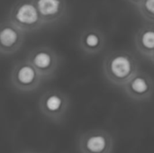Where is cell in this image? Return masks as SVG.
Instances as JSON below:
<instances>
[{"mask_svg": "<svg viewBox=\"0 0 154 153\" xmlns=\"http://www.w3.org/2000/svg\"><path fill=\"white\" fill-rule=\"evenodd\" d=\"M139 71L136 58L127 50L109 53L103 62V72L107 81L116 87H124Z\"/></svg>", "mask_w": 154, "mask_h": 153, "instance_id": "6da1fadb", "label": "cell"}, {"mask_svg": "<svg viewBox=\"0 0 154 153\" xmlns=\"http://www.w3.org/2000/svg\"><path fill=\"white\" fill-rule=\"evenodd\" d=\"M8 19L25 33L45 26L33 0L16 1L9 11Z\"/></svg>", "mask_w": 154, "mask_h": 153, "instance_id": "7a4b0ae2", "label": "cell"}, {"mask_svg": "<svg viewBox=\"0 0 154 153\" xmlns=\"http://www.w3.org/2000/svg\"><path fill=\"white\" fill-rule=\"evenodd\" d=\"M42 81V76L28 60L16 61L13 65L10 83L15 90L23 93L32 92L39 88Z\"/></svg>", "mask_w": 154, "mask_h": 153, "instance_id": "3957f363", "label": "cell"}, {"mask_svg": "<svg viewBox=\"0 0 154 153\" xmlns=\"http://www.w3.org/2000/svg\"><path fill=\"white\" fill-rule=\"evenodd\" d=\"M26 60H28L36 69L43 80L54 77L61 61L60 55L48 46L33 48L28 53Z\"/></svg>", "mask_w": 154, "mask_h": 153, "instance_id": "277c9868", "label": "cell"}, {"mask_svg": "<svg viewBox=\"0 0 154 153\" xmlns=\"http://www.w3.org/2000/svg\"><path fill=\"white\" fill-rule=\"evenodd\" d=\"M69 107V96L59 90H49L39 99V109L48 120L59 123L62 121Z\"/></svg>", "mask_w": 154, "mask_h": 153, "instance_id": "5b68a950", "label": "cell"}, {"mask_svg": "<svg viewBox=\"0 0 154 153\" xmlns=\"http://www.w3.org/2000/svg\"><path fill=\"white\" fill-rule=\"evenodd\" d=\"M79 151L80 153H113L114 139L105 130H89L80 135Z\"/></svg>", "mask_w": 154, "mask_h": 153, "instance_id": "8992f818", "label": "cell"}, {"mask_svg": "<svg viewBox=\"0 0 154 153\" xmlns=\"http://www.w3.org/2000/svg\"><path fill=\"white\" fill-rule=\"evenodd\" d=\"M125 95L135 102L149 101L154 93V81L143 71H138L124 87Z\"/></svg>", "mask_w": 154, "mask_h": 153, "instance_id": "52a82bcc", "label": "cell"}, {"mask_svg": "<svg viewBox=\"0 0 154 153\" xmlns=\"http://www.w3.org/2000/svg\"><path fill=\"white\" fill-rule=\"evenodd\" d=\"M25 39V32L17 28L9 19L0 22V55L9 56L19 50Z\"/></svg>", "mask_w": 154, "mask_h": 153, "instance_id": "ba28073f", "label": "cell"}, {"mask_svg": "<svg viewBox=\"0 0 154 153\" xmlns=\"http://www.w3.org/2000/svg\"><path fill=\"white\" fill-rule=\"evenodd\" d=\"M45 25L60 23L68 15L66 0H33Z\"/></svg>", "mask_w": 154, "mask_h": 153, "instance_id": "9c48e42d", "label": "cell"}, {"mask_svg": "<svg viewBox=\"0 0 154 153\" xmlns=\"http://www.w3.org/2000/svg\"><path fill=\"white\" fill-rule=\"evenodd\" d=\"M79 45L85 54L96 55L102 51L106 45L105 34L97 27H88L81 32Z\"/></svg>", "mask_w": 154, "mask_h": 153, "instance_id": "30bf717a", "label": "cell"}, {"mask_svg": "<svg viewBox=\"0 0 154 153\" xmlns=\"http://www.w3.org/2000/svg\"><path fill=\"white\" fill-rule=\"evenodd\" d=\"M134 44L138 52L150 59L154 52V23L142 26L134 36Z\"/></svg>", "mask_w": 154, "mask_h": 153, "instance_id": "8fae6325", "label": "cell"}, {"mask_svg": "<svg viewBox=\"0 0 154 153\" xmlns=\"http://www.w3.org/2000/svg\"><path fill=\"white\" fill-rule=\"evenodd\" d=\"M136 7L144 20L154 23V0H143Z\"/></svg>", "mask_w": 154, "mask_h": 153, "instance_id": "7c38bea8", "label": "cell"}, {"mask_svg": "<svg viewBox=\"0 0 154 153\" xmlns=\"http://www.w3.org/2000/svg\"><path fill=\"white\" fill-rule=\"evenodd\" d=\"M126 1H128L130 4H132V5H135V6H137L139 4H141L143 0H126Z\"/></svg>", "mask_w": 154, "mask_h": 153, "instance_id": "4fadbf2b", "label": "cell"}, {"mask_svg": "<svg viewBox=\"0 0 154 153\" xmlns=\"http://www.w3.org/2000/svg\"><path fill=\"white\" fill-rule=\"evenodd\" d=\"M149 60H152V63L154 64V52H153V54L151 56V58H150Z\"/></svg>", "mask_w": 154, "mask_h": 153, "instance_id": "5bb4252c", "label": "cell"}, {"mask_svg": "<svg viewBox=\"0 0 154 153\" xmlns=\"http://www.w3.org/2000/svg\"><path fill=\"white\" fill-rule=\"evenodd\" d=\"M22 153H37V152H33V151H24V152Z\"/></svg>", "mask_w": 154, "mask_h": 153, "instance_id": "9a60e30c", "label": "cell"}]
</instances>
